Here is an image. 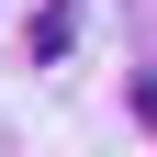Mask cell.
I'll return each instance as SVG.
<instances>
[{"mask_svg":"<svg viewBox=\"0 0 157 157\" xmlns=\"http://www.w3.org/2000/svg\"><path fill=\"white\" fill-rule=\"evenodd\" d=\"M135 112H146V135H157V67H146V78H135Z\"/></svg>","mask_w":157,"mask_h":157,"instance_id":"7a4b0ae2","label":"cell"},{"mask_svg":"<svg viewBox=\"0 0 157 157\" xmlns=\"http://www.w3.org/2000/svg\"><path fill=\"white\" fill-rule=\"evenodd\" d=\"M67 34H78V0H45V11H34V67H56V56H67Z\"/></svg>","mask_w":157,"mask_h":157,"instance_id":"6da1fadb","label":"cell"}]
</instances>
